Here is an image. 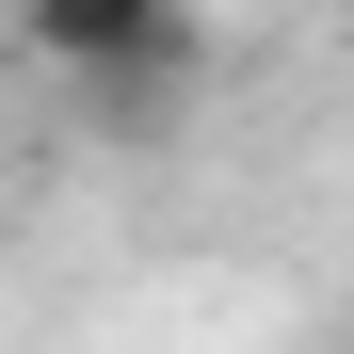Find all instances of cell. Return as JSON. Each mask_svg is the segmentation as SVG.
Segmentation results:
<instances>
[{
    "label": "cell",
    "mask_w": 354,
    "mask_h": 354,
    "mask_svg": "<svg viewBox=\"0 0 354 354\" xmlns=\"http://www.w3.org/2000/svg\"><path fill=\"white\" fill-rule=\"evenodd\" d=\"M338 17H354V0H338Z\"/></svg>",
    "instance_id": "cell-2"
},
{
    "label": "cell",
    "mask_w": 354,
    "mask_h": 354,
    "mask_svg": "<svg viewBox=\"0 0 354 354\" xmlns=\"http://www.w3.org/2000/svg\"><path fill=\"white\" fill-rule=\"evenodd\" d=\"M32 81H65L97 129H161L209 81V0H17Z\"/></svg>",
    "instance_id": "cell-1"
}]
</instances>
